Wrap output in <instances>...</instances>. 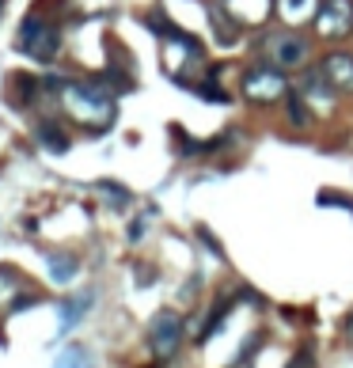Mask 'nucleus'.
Segmentation results:
<instances>
[{"label":"nucleus","mask_w":353,"mask_h":368,"mask_svg":"<svg viewBox=\"0 0 353 368\" xmlns=\"http://www.w3.org/2000/svg\"><path fill=\"white\" fill-rule=\"evenodd\" d=\"M141 236H145V220H134V228H129V239H141Z\"/></svg>","instance_id":"f3484780"},{"label":"nucleus","mask_w":353,"mask_h":368,"mask_svg":"<svg viewBox=\"0 0 353 368\" xmlns=\"http://www.w3.org/2000/svg\"><path fill=\"white\" fill-rule=\"evenodd\" d=\"M262 50H266V58L278 65V69H300V65L308 61V38L293 35V31L266 35L262 38Z\"/></svg>","instance_id":"7ed1b4c3"},{"label":"nucleus","mask_w":353,"mask_h":368,"mask_svg":"<svg viewBox=\"0 0 353 368\" xmlns=\"http://www.w3.org/2000/svg\"><path fill=\"white\" fill-rule=\"evenodd\" d=\"M319 72L327 76V84L335 87L342 95H353V53H327L323 65H319Z\"/></svg>","instance_id":"0eeeda50"},{"label":"nucleus","mask_w":353,"mask_h":368,"mask_svg":"<svg viewBox=\"0 0 353 368\" xmlns=\"http://www.w3.org/2000/svg\"><path fill=\"white\" fill-rule=\"evenodd\" d=\"M53 368H95V361H92V353H87L84 345H69V350L58 353Z\"/></svg>","instance_id":"ddd939ff"},{"label":"nucleus","mask_w":353,"mask_h":368,"mask_svg":"<svg viewBox=\"0 0 353 368\" xmlns=\"http://www.w3.org/2000/svg\"><path fill=\"white\" fill-rule=\"evenodd\" d=\"M232 304H236V296H232V293H224V296L217 300L213 311H209V319H205L202 338H209V334H217V330H220V323H224V315H228V308H232Z\"/></svg>","instance_id":"4468645a"},{"label":"nucleus","mask_w":353,"mask_h":368,"mask_svg":"<svg viewBox=\"0 0 353 368\" xmlns=\"http://www.w3.org/2000/svg\"><path fill=\"white\" fill-rule=\"evenodd\" d=\"M315 31L323 38H346L353 31V0H323L315 12Z\"/></svg>","instance_id":"20e7f679"},{"label":"nucleus","mask_w":353,"mask_h":368,"mask_svg":"<svg viewBox=\"0 0 353 368\" xmlns=\"http://www.w3.org/2000/svg\"><path fill=\"white\" fill-rule=\"evenodd\" d=\"M61 99H65V110L80 121V129L87 133H107L110 126H114L118 110H114V99H110L99 84H65L61 87Z\"/></svg>","instance_id":"f257e3e1"},{"label":"nucleus","mask_w":353,"mask_h":368,"mask_svg":"<svg viewBox=\"0 0 353 368\" xmlns=\"http://www.w3.org/2000/svg\"><path fill=\"white\" fill-rule=\"evenodd\" d=\"M346 338L353 342V311H349V319H346Z\"/></svg>","instance_id":"a211bd4d"},{"label":"nucleus","mask_w":353,"mask_h":368,"mask_svg":"<svg viewBox=\"0 0 353 368\" xmlns=\"http://www.w3.org/2000/svg\"><path fill=\"white\" fill-rule=\"evenodd\" d=\"M16 42H19V50H23L27 58H35V61H53V53H58V46H61V31L53 27L50 19H42V16L31 12V16L23 19V27H19Z\"/></svg>","instance_id":"f03ea898"},{"label":"nucleus","mask_w":353,"mask_h":368,"mask_svg":"<svg viewBox=\"0 0 353 368\" xmlns=\"http://www.w3.org/2000/svg\"><path fill=\"white\" fill-rule=\"evenodd\" d=\"M278 12L289 27H300L308 19H315L319 12V0H278Z\"/></svg>","instance_id":"1a4fd4ad"},{"label":"nucleus","mask_w":353,"mask_h":368,"mask_svg":"<svg viewBox=\"0 0 353 368\" xmlns=\"http://www.w3.org/2000/svg\"><path fill=\"white\" fill-rule=\"evenodd\" d=\"M95 304V296L92 293H84V296H72V300H65L61 304V334H69L76 323H80L87 315V308Z\"/></svg>","instance_id":"9d476101"},{"label":"nucleus","mask_w":353,"mask_h":368,"mask_svg":"<svg viewBox=\"0 0 353 368\" xmlns=\"http://www.w3.org/2000/svg\"><path fill=\"white\" fill-rule=\"evenodd\" d=\"M35 137H38V144L46 152H69V137H65L58 126H50V121H42V126L35 129Z\"/></svg>","instance_id":"f8f14e48"},{"label":"nucleus","mask_w":353,"mask_h":368,"mask_svg":"<svg viewBox=\"0 0 353 368\" xmlns=\"http://www.w3.org/2000/svg\"><path fill=\"white\" fill-rule=\"evenodd\" d=\"M319 205H338V209H349L353 213V197L335 194V190H319Z\"/></svg>","instance_id":"2eb2a0df"},{"label":"nucleus","mask_w":353,"mask_h":368,"mask_svg":"<svg viewBox=\"0 0 353 368\" xmlns=\"http://www.w3.org/2000/svg\"><path fill=\"white\" fill-rule=\"evenodd\" d=\"M289 121H293V126H308V114H304V99H300V92H296V95L289 99Z\"/></svg>","instance_id":"dca6fc26"},{"label":"nucleus","mask_w":353,"mask_h":368,"mask_svg":"<svg viewBox=\"0 0 353 368\" xmlns=\"http://www.w3.org/2000/svg\"><path fill=\"white\" fill-rule=\"evenodd\" d=\"M224 12L236 19V23H266L270 16V0H224Z\"/></svg>","instance_id":"6e6552de"},{"label":"nucleus","mask_w":353,"mask_h":368,"mask_svg":"<svg viewBox=\"0 0 353 368\" xmlns=\"http://www.w3.org/2000/svg\"><path fill=\"white\" fill-rule=\"evenodd\" d=\"M244 95L251 103H273L285 95V76L278 69H251L244 76Z\"/></svg>","instance_id":"39448f33"},{"label":"nucleus","mask_w":353,"mask_h":368,"mask_svg":"<svg viewBox=\"0 0 353 368\" xmlns=\"http://www.w3.org/2000/svg\"><path fill=\"white\" fill-rule=\"evenodd\" d=\"M46 270H50V277L58 285H69L76 274H80V262L72 259V254H50L46 259Z\"/></svg>","instance_id":"9b49d317"},{"label":"nucleus","mask_w":353,"mask_h":368,"mask_svg":"<svg viewBox=\"0 0 353 368\" xmlns=\"http://www.w3.org/2000/svg\"><path fill=\"white\" fill-rule=\"evenodd\" d=\"M148 342H152V353L156 357H171L183 342V319L171 315V311H160L148 327Z\"/></svg>","instance_id":"423d86ee"},{"label":"nucleus","mask_w":353,"mask_h":368,"mask_svg":"<svg viewBox=\"0 0 353 368\" xmlns=\"http://www.w3.org/2000/svg\"><path fill=\"white\" fill-rule=\"evenodd\" d=\"M0 8H4V0H0Z\"/></svg>","instance_id":"6ab92c4d"}]
</instances>
